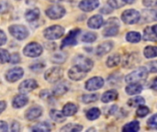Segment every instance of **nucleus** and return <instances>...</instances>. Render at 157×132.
<instances>
[{"label":"nucleus","instance_id":"1","mask_svg":"<svg viewBox=\"0 0 157 132\" xmlns=\"http://www.w3.org/2000/svg\"><path fill=\"white\" fill-rule=\"evenodd\" d=\"M147 77H148V70L145 67H140L136 69L134 72L129 74L125 77V81L128 84L139 83L141 81H144Z\"/></svg>","mask_w":157,"mask_h":132},{"label":"nucleus","instance_id":"34","mask_svg":"<svg viewBox=\"0 0 157 132\" xmlns=\"http://www.w3.org/2000/svg\"><path fill=\"white\" fill-rule=\"evenodd\" d=\"M144 103H145V100L142 96H134L128 100V105L132 107H137L139 106L144 105Z\"/></svg>","mask_w":157,"mask_h":132},{"label":"nucleus","instance_id":"28","mask_svg":"<svg viewBox=\"0 0 157 132\" xmlns=\"http://www.w3.org/2000/svg\"><path fill=\"white\" fill-rule=\"evenodd\" d=\"M68 91H69V85L66 83H61L54 87V89L52 91V96H60L64 95Z\"/></svg>","mask_w":157,"mask_h":132},{"label":"nucleus","instance_id":"11","mask_svg":"<svg viewBox=\"0 0 157 132\" xmlns=\"http://www.w3.org/2000/svg\"><path fill=\"white\" fill-rule=\"evenodd\" d=\"M104 84H105V81L102 77L95 76V77L90 78L88 81H86L85 87L87 91L92 92V91H97V90L102 88Z\"/></svg>","mask_w":157,"mask_h":132},{"label":"nucleus","instance_id":"38","mask_svg":"<svg viewBox=\"0 0 157 132\" xmlns=\"http://www.w3.org/2000/svg\"><path fill=\"white\" fill-rule=\"evenodd\" d=\"M98 100V94H90V95H84L82 96V101L85 104H90L94 103Z\"/></svg>","mask_w":157,"mask_h":132},{"label":"nucleus","instance_id":"12","mask_svg":"<svg viewBox=\"0 0 157 132\" xmlns=\"http://www.w3.org/2000/svg\"><path fill=\"white\" fill-rule=\"evenodd\" d=\"M24 75V70L21 67H14L8 70L6 74V79L9 83H15L21 79Z\"/></svg>","mask_w":157,"mask_h":132},{"label":"nucleus","instance_id":"5","mask_svg":"<svg viewBox=\"0 0 157 132\" xmlns=\"http://www.w3.org/2000/svg\"><path fill=\"white\" fill-rule=\"evenodd\" d=\"M42 51H43V48L38 42H29L23 49L24 55L30 58L39 57L40 55H41Z\"/></svg>","mask_w":157,"mask_h":132},{"label":"nucleus","instance_id":"53","mask_svg":"<svg viewBox=\"0 0 157 132\" xmlns=\"http://www.w3.org/2000/svg\"><path fill=\"white\" fill-rule=\"evenodd\" d=\"M151 88H153L154 90H156V78H155V79L153 80V84H152V85H151Z\"/></svg>","mask_w":157,"mask_h":132},{"label":"nucleus","instance_id":"42","mask_svg":"<svg viewBox=\"0 0 157 132\" xmlns=\"http://www.w3.org/2000/svg\"><path fill=\"white\" fill-rule=\"evenodd\" d=\"M108 5L112 9H117V8H120L121 6H122L124 5V3L122 2V0H109Z\"/></svg>","mask_w":157,"mask_h":132},{"label":"nucleus","instance_id":"21","mask_svg":"<svg viewBox=\"0 0 157 132\" xmlns=\"http://www.w3.org/2000/svg\"><path fill=\"white\" fill-rule=\"evenodd\" d=\"M113 49V42L111 41H106L101 43L100 45L98 46L97 48V55L98 56H103L106 53L109 52Z\"/></svg>","mask_w":157,"mask_h":132},{"label":"nucleus","instance_id":"10","mask_svg":"<svg viewBox=\"0 0 157 132\" xmlns=\"http://www.w3.org/2000/svg\"><path fill=\"white\" fill-rule=\"evenodd\" d=\"M80 32H81V29L80 28L72 29L68 33V35L63 39V40L62 41L61 49H63V48H66V47H69V46H75V45H76L77 44V37L80 34Z\"/></svg>","mask_w":157,"mask_h":132},{"label":"nucleus","instance_id":"22","mask_svg":"<svg viewBox=\"0 0 157 132\" xmlns=\"http://www.w3.org/2000/svg\"><path fill=\"white\" fill-rule=\"evenodd\" d=\"M40 9L37 7H34V8L29 9L25 13V18L28 22H34L40 18Z\"/></svg>","mask_w":157,"mask_h":132},{"label":"nucleus","instance_id":"31","mask_svg":"<svg viewBox=\"0 0 157 132\" xmlns=\"http://www.w3.org/2000/svg\"><path fill=\"white\" fill-rule=\"evenodd\" d=\"M142 40V35L137 31H130L126 34V40L131 43H137Z\"/></svg>","mask_w":157,"mask_h":132},{"label":"nucleus","instance_id":"13","mask_svg":"<svg viewBox=\"0 0 157 132\" xmlns=\"http://www.w3.org/2000/svg\"><path fill=\"white\" fill-rule=\"evenodd\" d=\"M38 87V83L34 79H27L23 81L19 86H18V91L20 94H27L29 93L33 90H35Z\"/></svg>","mask_w":157,"mask_h":132},{"label":"nucleus","instance_id":"29","mask_svg":"<svg viewBox=\"0 0 157 132\" xmlns=\"http://www.w3.org/2000/svg\"><path fill=\"white\" fill-rule=\"evenodd\" d=\"M50 117L52 118V119L57 123H62V122H64L66 118L65 116L63 114L62 111H59L57 109H52L50 111Z\"/></svg>","mask_w":157,"mask_h":132},{"label":"nucleus","instance_id":"54","mask_svg":"<svg viewBox=\"0 0 157 132\" xmlns=\"http://www.w3.org/2000/svg\"><path fill=\"white\" fill-rule=\"evenodd\" d=\"M122 2H123L124 4H129V5H131V4H133V3L135 2V0H122Z\"/></svg>","mask_w":157,"mask_h":132},{"label":"nucleus","instance_id":"40","mask_svg":"<svg viewBox=\"0 0 157 132\" xmlns=\"http://www.w3.org/2000/svg\"><path fill=\"white\" fill-rule=\"evenodd\" d=\"M150 113V109L147 107H144V105L139 106L138 109L136 110V116L138 118H144Z\"/></svg>","mask_w":157,"mask_h":132},{"label":"nucleus","instance_id":"55","mask_svg":"<svg viewBox=\"0 0 157 132\" xmlns=\"http://www.w3.org/2000/svg\"><path fill=\"white\" fill-rule=\"evenodd\" d=\"M47 1L52 2V3H58V2H60V1H62V0H47Z\"/></svg>","mask_w":157,"mask_h":132},{"label":"nucleus","instance_id":"37","mask_svg":"<svg viewBox=\"0 0 157 132\" xmlns=\"http://www.w3.org/2000/svg\"><path fill=\"white\" fill-rule=\"evenodd\" d=\"M65 59H66V55L63 52H55L52 56V62L54 63H58V64L64 62Z\"/></svg>","mask_w":157,"mask_h":132},{"label":"nucleus","instance_id":"16","mask_svg":"<svg viewBox=\"0 0 157 132\" xmlns=\"http://www.w3.org/2000/svg\"><path fill=\"white\" fill-rule=\"evenodd\" d=\"M41 115H42V108L40 107L35 106V107H32L29 108L26 111L25 118L28 120L32 121V120H35V119H39Z\"/></svg>","mask_w":157,"mask_h":132},{"label":"nucleus","instance_id":"48","mask_svg":"<svg viewBox=\"0 0 157 132\" xmlns=\"http://www.w3.org/2000/svg\"><path fill=\"white\" fill-rule=\"evenodd\" d=\"M143 4L147 7H153L156 6V0H143Z\"/></svg>","mask_w":157,"mask_h":132},{"label":"nucleus","instance_id":"33","mask_svg":"<svg viewBox=\"0 0 157 132\" xmlns=\"http://www.w3.org/2000/svg\"><path fill=\"white\" fill-rule=\"evenodd\" d=\"M32 131H41V132H49L51 131V126L47 122H40L35 125L34 127L31 128Z\"/></svg>","mask_w":157,"mask_h":132},{"label":"nucleus","instance_id":"19","mask_svg":"<svg viewBox=\"0 0 157 132\" xmlns=\"http://www.w3.org/2000/svg\"><path fill=\"white\" fill-rule=\"evenodd\" d=\"M29 102V98L26 94H20L16 96L12 100V106L15 108H21L25 107Z\"/></svg>","mask_w":157,"mask_h":132},{"label":"nucleus","instance_id":"18","mask_svg":"<svg viewBox=\"0 0 157 132\" xmlns=\"http://www.w3.org/2000/svg\"><path fill=\"white\" fill-rule=\"evenodd\" d=\"M104 23L105 22H104L103 17L101 15H95L88 19L87 26L92 29H96V28H101L104 25Z\"/></svg>","mask_w":157,"mask_h":132},{"label":"nucleus","instance_id":"24","mask_svg":"<svg viewBox=\"0 0 157 132\" xmlns=\"http://www.w3.org/2000/svg\"><path fill=\"white\" fill-rule=\"evenodd\" d=\"M142 19L144 20V23L156 21V11L155 9L144 10L142 13Z\"/></svg>","mask_w":157,"mask_h":132},{"label":"nucleus","instance_id":"7","mask_svg":"<svg viewBox=\"0 0 157 132\" xmlns=\"http://www.w3.org/2000/svg\"><path fill=\"white\" fill-rule=\"evenodd\" d=\"M63 76V72L60 67H52L48 69L44 74V78L50 84H54L60 81Z\"/></svg>","mask_w":157,"mask_h":132},{"label":"nucleus","instance_id":"23","mask_svg":"<svg viewBox=\"0 0 157 132\" xmlns=\"http://www.w3.org/2000/svg\"><path fill=\"white\" fill-rule=\"evenodd\" d=\"M126 93L129 96H135V95H139L142 93L143 91V86L142 85H140L139 83H132L129 85H127L126 89H125Z\"/></svg>","mask_w":157,"mask_h":132},{"label":"nucleus","instance_id":"47","mask_svg":"<svg viewBox=\"0 0 157 132\" xmlns=\"http://www.w3.org/2000/svg\"><path fill=\"white\" fill-rule=\"evenodd\" d=\"M148 69H149V72L150 73H153V74H155L157 72V62L155 61L154 62H151L150 63H148Z\"/></svg>","mask_w":157,"mask_h":132},{"label":"nucleus","instance_id":"44","mask_svg":"<svg viewBox=\"0 0 157 132\" xmlns=\"http://www.w3.org/2000/svg\"><path fill=\"white\" fill-rule=\"evenodd\" d=\"M156 118H157V115L156 114H155L154 116H152V117L148 119V121H147L148 127H150L151 129H155V130L157 128Z\"/></svg>","mask_w":157,"mask_h":132},{"label":"nucleus","instance_id":"50","mask_svg":"<svg viewBox=\"0 0 157 132\" xmlns=\"http://www.w3.org/2000/svg\"><path fill=\"white\" fill-rule=\"evenodd\" d=\"M6 42V36L3 30L0 29V46L4 45Z\"/></svg>","mask_w":157,"mask_h":132},{"label":"nucleus","instance_id":"27","mask_svg":"<svg viewBox=\"0 0 157 132\" xmlns=\"http://www.w3.org/2000/svg\"><path fill=\"white\" fill-rule=\"evenodd\" d=\"M121 55L119 53H113V54H111L110 56L108 57L107 62H106V64H107L108 67L112 68V67L118 66L121 63Z\"/></svg>","mask_w":157,"mask_h":132},{"label":"nucleus","instance_id":"14","mask_svg":"<svg viewBox=\"0 0 157 132\" xmlns=\"http://www.w3.org/2000/svg\"><path fill=\"white\" fill-rule=\"evenodd\" d=\"M78 6L82 11L91 12L99 6V0H82Z\"/></svg>","mask_w":157,"mask_h":132},{"label":"nucleus","instance_id":"15","mask_svg":"<svg viewBox=\"0 0 157 132\" xmlns=\"http://www.w3.org/2000/svg\"><path fill=\"white\" fill-rule=\"evenodd\" d=\"M140 62V56L137 53H130L123 60V66L125 68H132Z\"/></svg>","mask_w":157,"mask_h":132},{"label":"nucleus","instance_id":"25","mask_svg":"<svg viewBox=\"0 0 157 132\" xmlns=\"http://www.w3.org/2000/svg\"><path fill=\"white\" fill-rule=\"evenodd\" d=\"M77 109H78V107L75 104L67 103L63 106L62 112L65 117H71V116H74L75 114H76Z\"/></svg>","mask_w":157,"mask_h":132},{"label":"nucleus","instance_id":"43","mask_svg":"<svg viewBox=\"0 0 157 132\" xmlns=\"http://www.w3.org/2000/svg\"><path fill=\"white\" fill-rule=\"evenodd\" d=\"M44 63H41V62H35V63H33V64H31L30 66H29V68H30V70H32L33 72H35V73H39V72H41L42 71V69L44 68Z\"/></svg>","mask_w":157,"mask_h":132},{"label":"nucleus","instance_id":"41","mask_svg":"<svg viewBox=\"0 0 157 132\" xmlns=\"http://www.w3.org/2000/svg\"><path fill=\"white\" fill-rule=\"evenodd\" d=\"M10 54L5 49H0V63H6L9 62Z\"/></svg>","mask_w":157,"mask_h":132},{"label":"nucleus","instance_id":"32","mask_svg":"<svg viewBox=\"0 0 157 132\" xmlns=\"http://www.w3.org/2000/svg\"><path fill=\"white\" fill-rule=\"evenodd\" d=\"M101 115V111L99 108L98 107H93L90 108L86 113V117L88 120H96L98 119Z\"/></svg>","mask_w":157,"mask_h":132},{"label":"nucleus","instance_id":"39","mask_svg":"<svg viewBox=\"0 0 157 132\" xmlns=\"http://www.w3.org/2000/svg\"><path fill=\"white\" fill-rule=\"evenodd\" d=\"M98 36L95 32H86L83 35L82 37V41L84 42H87V43H91L94 42L97 40Z\"/></svg>","mask_w":157,"mask_h":132},{"label":"nucleus","instance_id":"36","mask_svg":"<svg viewBox=\"0 0 157 132\" xmlns=\"http://www.w3.org/2000/svg\"><path fill=\"white\" fill-rule=\"evenodd\" d=\"M82 130H83V127L79 124H68L61 129L62 131L68 132H78L81 131Z\"/></svg>","mask_w":157,"mask_h":132},{"label":"nucleus","instance_id":"8","mask_svg":"<svg viewBox=\"0 0 157 132\" xmlns=\"http://www.w3.org/2000/svg\"><path fill=\"white\" fill-rule=\"evenodd\" d=\"M121 19L124 23L132 25L140 21L141 19V14L135 10V9H127L122 12L121 14Z\"/></svg>","mask_w":157,"mask_h":132},{"label":"nucleus","instance_id":"26","mask_svg":"<svg viewBox=\"0 0 157 132\" xmlns=\"http://www.w3.org/2000/svg\"><path fill=\"white\" fill-rule=\"evenodd\" d=\"M118 96H119L118 92L115 89H112V90H109L105 92L101 97V100L103 103H109V102L115 101L118 98Z\"/></svg>","mask_w":157,"mask_h":132},{"label":"nucleus","instance_id":"35","mask_svg":"<svg viewBox=\"0 0 157 132\" xmlns=\"http://www.w3.org/2000/svg\"><path fill=\"white\" fill-rule=\"evenodd\" d=\"M144 54L148 59L155 58L157 55V48L155 46H147L144 51Z\"/></svg>","mask_w":157,"mask_h":132},{"label":"nucleus","instance_id":"46","mask_svg":"<svg viewBox=\"0 0 157 132\" xmlns=\"http://www.w3.org/2000/svg\"><path fill=\"white\" fill-rule=\"evenodd\" d=\"M20 62V56L18 53H13L12 55H10V59H9V62L16 64Z\"/></svg>","mask_w":157,"mask_h":132},{"label":"nucleus","instance_id":"30","mask_svg":"<svg viewBox=\"0 0 157 132\" xmlns=\"http://www.w3.org/2000/svg\"><path fill=\"white\" fill-rule=\"evenodd\" d=\"M140 130V123L137 120H133L126 125H124V127L122 128V131L124 132H137Z\"/></svg>","mask_w":157,"mask_h":132},{"label":"nucleus","instance_id":"20","mask_svg":"<svg viewBox=\"0 0 157 132\" xmlns=\"http://www.w3.org/2000/svg\"><path fill=\"white\" fill-rule=\"evenodd\" d=\"M156 25L152 27H147L144 30V40L146 41H156Z\"/></svg>","mask_w":157,"mask_h":132},{"label":"nucleus","instance_id":"3","mask_svg":"<svg viewBox=\"0 0 157 132\" xmlns=\"http://www.w3.org/2000/svg\"><path fill=\"white\" fill-rule=\"evenodd\" d=\"M120 21L116 17H111L107 20L106 27L103 30V35L105 37H114L119 33Z\"/></svg>","mask_w":157,"mask_h":132},{"label":"nucleus","instance_id":"9","mask_svg":"<svg viewBox=\"0 0 157 132\" xmlns=\"http://www.w3.org/2000/svg\"><path fill=\"white\" fill-rule=\"evenodd\" d=\"M65 8L60 5H53L45 10L46 16L51 19H59L65 15Z\"/></svg>","mask_w":157,"mask_h":132},{"label":"nucleus","instance_id":"45","mask_svg":"<svg viewBox=\"0 0 157 132\" xmlns=\"http://www.w3.org/2000/svg\"><path fill=\"white\" fill-rule=\"evenodd\" d=\"M10 9V5L7 2H1L0 3V14H5L8 12Z\"/></svg>","mask_w":157,"mask_h":132},{"label":"nucleus","instance_id":"6","mask_svg":"<svg viewBox=\"0 0 157 132\" xmlns=\"http://www.w3.org/2000/svg\"><path fill=\"white\" fill-rule=\"evenodd\" d=\"M8 31L12 37L18 40H23L29 36V30L23 25H11L8 28Z\"/></svg>","mask_w":157,"mask_h":132},{"label":"nucleus","instance_id":"17","mask_svg":"<svg viewBox=\"0 0 157 132\" xmlns=\"http://www.w3.org/2000/svg\"><path fill=\"white\" fill-rule=\"evenodd\" d=\"M86 74L83 71H81L79 68L76 66H73L69 71H68V77L73 80V81H80L86 77Z\"/></svg>","mask_w":157,"mask_h":132},{"label":"nucleus","instance_id":"51","mask_svg":"<svg viewBox=\"0 0 157 132\" xmlns=\"http://www.w3.org/2000/svg\"><path fill=\"white\" fill-rule=\"evenodd\" d=\"M11 130L13 132L19 131V124L17 121H14L11 125Z\"/></svg>","mask_w":157,"mask_h":132},{"label":"nucleus","instance_id":"52","mask_svg":"<svg viewBox=\"0 0 157 132\" xmlns=\"http://www.w3.org/2000/svg\"><path fill=\"white\" fill-rule=\"evenodd\" d=\"M6 108V103L5 101H0V114Z\"/></svg>","mask_w":157,"mask_h":132},{"label":"nucleus","instance_id":"49","mask_svg":"<svg viewBox=\"0 0 157 132\" xmlns=\"http://www.w3.org/2000/svg\"><path fill=\"white\" fill-rule=\"evenodd\" d=\"M8 130V125L6 122L0 120V132H6Z\"/></svg>","mask_w":157,"mask_h":132},{"label":"nucleus","instance_id":"4","mask_svg":"<svg viewBox=\"0 0 157 132\" xmlns=\"http://www.w3.org/2000/svg\"><path fill=\"white\" fill-rule=\"evenodd\" d=\"M63 34H64V28L62 26H59V25L51 26V27L45 28L44 31H43L44 37L49 40H58L61 37H63Z\"/></svg>","mask_w":157,"mask_h":132},{"label":"nucleus","instance_id":"56","mask_svg":"<svg viewBox=\"0 0 157 132\" xmlns=\"http://www.w3.org/2000/svg\"><path fill=\"white\" fill-rule=\"evenodd\" d=\"M62 1H66V2H72L73 0H62Z\"/></svg>","mask_w":157,"mask_h":132},{"label":"nucleus","instance_id":"2","mask_svg":"<svg viewBox=\"0 0 157 132\" xmlns=\"http://www.w3.org/2000/svg\"><path fill=\"white\" fill-rule=\"evenodd\" d=\"M73 62H74L75 66H76L77 68H79L81 71H83L85 73L90 72L94 65L93 61L84 55H77L76 57L74 58Z\"/></svg>","mask_w":157,"mask_h":132}]
</instances>
